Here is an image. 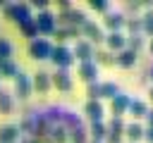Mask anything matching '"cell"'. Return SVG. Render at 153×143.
<instances>
[{
  "mask_svg": "<svg viewBox=\"0 0 153 143\" xmlns=\"http://www.w3.org/2000/svg\"><path fill=\"white\" fill-rule=\"evenodd\" d=\"M5 17L10 21H14L17 26H24L29 21H33V12H31V5L29 2H12V5H5L2 7Z\"/></svg>",
  "mask_w": 153,
  "mask_h": 143,
  "instance_id": "cell-1",
  "label": "cell"
},
{
  "mask_svg": "<svg viewBox=\"0 0 153 143\" xmlns=\"http://www.w3.org/2000/svg\"><path fill=\"white\" fill-rule=\"evenodd\" d=\"M33 24H36V29H38V36H53L55 33V29H57V24H55V14L50 12V10H43V12H38V14H33Z\"/></svg>",
  "mask_w": 153,
  "mask_h": 143,
  "instance_id": "cell-2",
  "label": "cell"
},
{
  "mask_svg": "<svg viewBox=\"0 0 153 143\" xmlns=\"http://www.w3.org/2000/svg\"><path fill=\"white\" fill-rule=\"evenodd\" d=\"M50 52H53V43L48 38H33L29 43V57L36 60V62H43V60H50Z\"/></svg>",
  "mask_w": 153,
  "mask_h": 143,
  "instance_id": "cell-3",
  "label": "cell"
},
{
  "mask_svg": "<svg viewBox=\"0 0 153 143\" xmlns=\"http://www.w3.org/2000/svg\"><path fill=\"white\" fill-rule=\"evenodd\" d=\"M50 62L57 67V69H69L74 64V55L67 45H53V52H50Z\"/></svg>",
  "mask_w": 153,
  "mask_h": 143,
  "instance_id": "cell-4",
  "label": "cell"
},
{
  "mask_svg": "<svg viewBox=\"0 0 153 143\" xmlns=\"http://www.w3.org/2000/svg\"><path fill=\"white\" fill-rule=\"evenodd\" d=\"M12 81H14V95H17L19 100H29V98H31V93H33L31 76H29L26 72H22V69H19V74H17Z\"/></svg>",
  "mask_w": 153,
  "mask_h": 143,
  "instance_id": "cell-5",
  "label": "cell"
},
{
  "mask_svg": "<svg viewBox=\"0 0 153 143\" xmlns=\"http://www.w3.org/2000/svg\"><path fill=\"white\" fill-rule=\"evenodd\" d=\"M79 36H84V41H88L91 45H93V43H103V41H105V33H103L100 24H96V21H91V19L79 29Z\"/></svg>",
  "mask_w": 153,
  "mask_h": 143,
  "instance_id": "cell-6",
  "label": "cell"
},
{
  "mask_svg": "<svg viewBox=\"0 0 153 143\" xmlns=\"http://www.w3.org/2000/svg\"><path fill=\"white\" fill-rule=\"evenodd\" d=\"M98 64L91 60V62H79V67H76V76L88 86V83H98Z\"/></svg>",
  "mask_w": 153,
  "mask_h": 143,
  "instance_id": "cell-7",
  "label": "cell"
},
{
  "mask_svg": "<svg viewBox=\"0 0 153 143\" xmlns=\"http://www.w3.org/2000/svg\"><path fill=\"white\" fill-rule=\"evenodd\" d=\"M50 86L60 93L72 91V74L69 69H55V74H50Z\"/></svg>",
  "mask_w": 153,
  "mask_h": 143,
  "instance_id": "cell-8",
  "label": "cell"
},
{
  "mask_svg": "<svg viewBox=\"0 0 153 143\" xmlns=\"http://www.w3.org/2000/svg\"><path fill=\"white\" fill-rule=\"evenodd\" d=\"M124 24H127V17H124L122 12H117V10H108L105 17H103V26L108 29V33H112V31H122Z\"/></svg>",
  "mask_w": 153,
  "mask_h": 143,
  "instance_id": "cell-9",
  "label": "cell"
},
{
  "mask_svg": "<svg viewBox=\"0 0 153 143\" xmlns=\"http://www.w3.org/2000/svg\"><path fill=\"white\" fill-rule=\"evenodd\" d=\"M105 50H110V52H120V50H124L127 48V33L124 31H112V33H105Z\"/></svg>",
  "mask_w": 153,
  "mask_h": 143,
  "instance_id": "cell-10",
  "label": "cell"
},
{
  "mask_svg": "<svg viewBox=\"0 0 153 143\" xmlns=\"http://www.w3.org/2000/svg\"><path fill=\"white\" fill-rule=\"evenodd\" d=\"M129 100H131V98L120 91V93L110 100V114H112L115 119H122V114H127V110H129Z\"/></svg>",
  "mask_w": 153,
  "mask_h": 143,
  "instance_id": "cell-11",
  "label": "cell"
},
{
  "mask_svg": "<svg viewBox=\"0 0 153 143\" xmlns=\"http://www.w3.org/2000/svg\"><path fill=\"white\" fill-rule=\"evenodd\" d=\"M108 129V136H105V143H122V136H124V122L122 119H110L105 124Z\"/></svg>",
  "mask_w": 153,
  "mask_h": 143,
  "instance_id": "cell-12",
  "label": "cell"
},
{
  "mask_svg": "<svg viewBox=\"0 0 153 143\" xmlns=\"http://www.w3.org/2000/svg\"><path fill=\"white\" fill-rule=\"evenodd\" d=\"M93 52H96V48L88 41H84V38H79L76 45H74V50H72L74 60H79V62H91L93 60Z\"/></svg>",
  "mask_w": 153,
  "mask_h": 143,
  "instance_id": "cell-13",
  "label": "cell"
},
{
  "mask_svg": "<svg viewBox=\"0 0 153 143\" xmlns=\"http://www.w3.org/2000/svg\"><path fill=\"white\" fill-rule=\"evenodd\" d=\"M84 114H86L91 122H103L105 105H103L100 100H86V105H84Z\"/></svg>",
  "mask_w": 153,
  "mask_h": 143,
  "instance_id": "cell-14",
  "label": "cell"
},
{
  "mask_svg": "<svg viewBox=\"0 0 153 143\" xmlns=\"http://www.w3.org/2000/svg\"><path fill=\"white\" fill-rule=\"evenodd\" d=\"M136 60H139V52H134V50H129V48H124V50H120V52L115 55V64L122 67V69H131V67L136 64Z\"/></svg>",
  "mask_w": 153,
  "mask_h": 143,
  "instance_id": "cell-15",
  "label": "cell"
},
{
  "mask_svg": "<svg viewBox=\"0 0 153 143\" xmlns=\"http://www.w3.org/2000/svg\"><path fill=\"white\" fill-rule=\"evenodd\" d=\"M31 86H33L36 93L45 95V93L53 88V86H50V74H48V72H36V74L31 76Z\"/></svg>",
  "mask_w": 153,
  "mask_h": 143,
  "instance_id": "cell-16",
  "label": "cell"
},
{
  "mask_svg": "<svg viewBox=\"0 0 153 143\" xmlns=\"http://www.w3.org/2000/svg\"><path fill=\"white\" fill-rule=\"evenodd\" d=\"M148 110H151V107H148V102H146V100H141V98H131V100H129V110H127V112L134 117V122H139V119H143V117H146V112H148Z\"/></svg>",
  "mask_w": 153,
  "mask_h": 143,
  "instance_id": "cell-17",
  "label": "cell"
},
{
  "mask_svg": "<svg viewBox=\"0 0 153 143\" xmlns=\"http://www.w3.org/2000/svg\"><path fill=\"white\" fill-rule=\"evenodd\" d=\"M124 138H127L129 143H139V141H143V124H141V122L124 124Z\"/></svg>",
  "mask_w": 153,
  "mask_h": 143,
  "instance_id": "cell-18",
  "label": "cell"
},
{
  "mask_svg": "<svg viewBox=\"0 0 153 143\" xmlns=\"http://www.w3.org/2000/svg\"><path fill=\"white\" fill-rule=\"evenodd\" d=\"M19 126L17 124H0V143H14L19 138Z\"/></svg>",
  "mask_w": 153,
  "mask_h": 143,
  "instance_id": "cell-19",
  "label": "cell"
},
{
  "mask_svg": "<svg viewBox=\"0 0 153 143\" xmlns=\"http://www.w3.org/2000/svg\"><path fill=\"white\" fill-rule=\"evenodd\" d=\"M98 88H100V100H112L117 93H120V86L115 81H98Z\"/></svg>",
  "mask_w": 153,
  "mask_h": 143,
  "instance_id": "cell-20",
  "label": "cell"
},
{
  "mask_svg": "<svg viewBox=\"0 0 153 143\" xmlns=\"http://www.w3.org/2000/svg\"><path fill=\"white\" fill-rule=\"evenodd\" d=\"M19 74V67L14 60H0V79H14Z\"/></svg>",
  "mask_w": 153,
  "mask_h": 143,
  "instance_id": "cell-21",
  "label": "cell"
},
{
  "mask_svg": "<svg viewBox=\"0 0 153 143\" xmlns=\"http://www.w3.org/2000/svg\"><path fill=\"white\" fill-rule=\"evenodd\" d=\"M93 62L98 67H112L115 64V52H110V50H96L93 52Z\"/></svg>",
  "mask_w": 153,
  "mask_h": 143,
  "instance_id": "cell-22",
  "label": "cell"
},
{
  "mask_svg": "<svg viewBox=\"0 0 153 143\" xmlns=\"http://www.w3.org/2000/svg\"><path fill=\"white\" fill-rule=\"evenodd\" d=\"M105 136H108L105 122H91V138H93V143H103Z\"/></svg>",
  "mask_w": 153,
  "mask_h": 143,
  "instance_id": "cell-23",
  "label": "cell"
},
{
  "mask_svg": "<svg viewBox=\"0 0 153 143\" xmlns=\"http://www.w3.org/2000/svg\"><path fill=\"white\" fill-rule=\"evenodd\" d=\"M55 38H57V45H62L67 38H79V29H74V26H67V29H55V33H53Z\"/></svg>",
  "mask_w": 153,
  "mask_h": 143,
  "instance_id": "cell-24",
  "label": "cell"
},
{
  "mask_svg": "<svg viewBox=\"0 0 153 143\" xmlns=\"http://www.w3.org/2000/svg\"><path fill=\"white\" fill-rule=\"evenodd\" d=\"M14 107V100H12V93L7 91H0V114H10Z\"/></svg>",
  "mask_w": 153,
  "mask_h": 143,
  "instance_id": "cell-25",
  "label": "cell"
},
{
  "mask_svg": "<svg viewBox=\"0 0 153 143\" xmlns=\"http://www.w3.org/2000/svg\"><path fill=\"white\" fill-rule=\"evenodd\" d=\"M141 31L153 38V10H148V12L141 17Z\"/></svg>",
  "mask_w": 153,
  "mask_h": 143,
  "instance_id": "cell-26",
  "label": "cell"
},
{
  "mask_svg": "<svg viewBox=\"0 0 153 143\" xmlns=\"http://www.w3.org/2000/svg\"><path fill=\"white\" fill-rule=\"evenodd\" d=\"M12 52H14V45L7 38H0V60H12Z\"/></svg>",
  "mask_w": 153,
  "mask_h": 143,
  "instance_id": "cell-27",
  "label": "cell"
},
{
  "mask_svg": "<svg viewBox=\"0 0 153 143\" xmlns=\"http://www.w3.org/2000/svg\"><path fill=\"white\" fill-rule=\"evenodd\" d=\"M124 26L129 29V36H141V33H143V31H141V19H127Z\"/></svg>",
  "mask_w": 153,
  "mask_h": 143,
  "instance_id": "cell-28",
  "label": "cell"
},
{
  "mask_svg": "<svg viewBox=\"0 0 153 143\" xmlns=\"http://www.w3.org/2000/svg\"><path fill=\"white\" fill-rule=\"evenodd\" d=\"M19 31H22L26 38H31V41H33V38H38V29H36V24H33V21H29V24L19 26Z\"/></svg>",
  "mask_w": 153,
  "mask_h": 143,
  "instance_id": "cell-29",
  "label": "cell"
},
{
  "mask_svg": "<svg viewBox=\"0 0 153 143\" xmlns=\"http://www.w3.org/2000/svg\"><path fill=\"white\" fill-rule=\"evenodd\" d=\"M86 95H88V100H100V88H98V83H88L86 86ZM103 102V100H100Z\"/></svg>",
  "mask_w": 153,
  "mask_h": 143,
  "instance_id": "cell-30",
  "label": "cell"
},
{
  "mask_svg": "<svg viewBox=\"0 0 153 143\" xmlns=\"http://www.w3.org/2000/svg\"><path fill=\"white\" fill-rule=\"evenodd\" d=\"M88 7H91V10H96V12H103V14L110 10V5H108L105 0H91V2H88Z\"/></svg>",
  "mask_w": 153,
  "mask_h": 143,
  "instance_id": "cell-31",
  "label": "cell"
},
{
  "mask_svg": "<svg viewBox=\"0 0 153 143\" xmlns=\"http://www.w3.org/2000/svg\"><path fill=\"white\" fill-rule=\"evenodd\" d=\"M31 7H36L38 12H43V10H48V0H33Z\"/></svg>",
  "mask_w": 153,
  "mask_h": 143,
  "instance_id": "cell-32",
  "label": "cell"
},
{
  "mask_svg": "<svg viewBox=\"0 0 153 143\" xmlns=\"http://www.w3.org/2000/svg\"><path fill=\"white\" fill-rule=\"evenodd\" d=\"M143 141L153 143V126H143Z\"/></svg>",
  "mask_w": 153,
  "mask_h": 143,
  "instance_id": "cell-33",
  "label": "cell"
},
{
  "mask_svg": "<svg viewBox=\"0 0 153 143\" xmlns=\"http://www.w3.org/2000/svg\"><path fill=\"white\" fill-rule=\"evenodd\" d=\"M57 7H60V12H67V10H72V2L69 0H57Z\"/></svg>",
  "mask_w": 153,
  "mask_h": 143,
  "instance_id": "cell-34",
  "label": "cell"
},
{
  "mask_svg": "<svg viewBox=\"0 0 153 143\" xmlns=\"http://www.w3.org/2000/svg\"><path fill=\"white\" fill-rule=\"evenodd\" d=\"M143 119H146V126H153V110H148Z\"/></svg>",
  "mask_w": 153,
  "mask_h": 143,
  "instance_id": "cell-35",
  "label": "cell"
},
{
  "mask_svg": "<svg viewBox=\"0 0 153 143\" xmlns=\"http://www.w3.org/2000/svg\"><path fill=\"white\" fill-rule=\"evenodd\" d=\"M148 52H151V57H153V38L148 41Z\"/></svg>",
  "mask_w": 153,
  "mask_h": 143,
  "instance_id": "cell-36",
  "label": "cell"
},
{
  "mask_svg": "<svg viewBox=\"0 0 153 143\" xmlns=\"http://www.w3.org/2000/svg\"><path fill=\"white\" fill-rule=\"evenodd\" d=\"M148 95H151V100H153V88H151V91H148Z\"/></svg>",
  "mask_w": 153,
  "mask_h": 143,
  "instance_id": "cell-37",
  "label": "cell"
},
{
  "mask_svg": "<svg viewBox=\"0 0 153 143\" xmlns=\"http://www.w3.org/2000/svg\"><path fill=\"white\" fill-rule=\"evenodd\" d=\"M151 79H153V64H151Z\"/></svg>",
  "mask_w": 153,
  "mask_h": 143,
  "instance_id": "cell-38",
  "label": "cell"
}]
</instances>
